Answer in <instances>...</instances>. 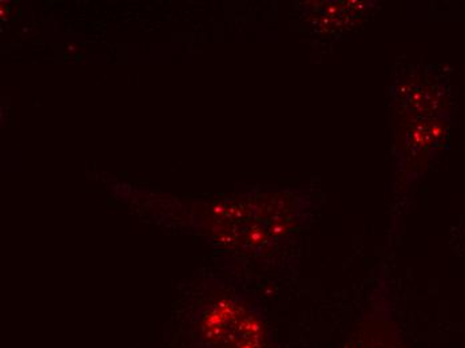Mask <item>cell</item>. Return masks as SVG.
I'll return each mask as SVG.
<instances>
[{
    "mask_svg": "<svg viewBox=\"0 0 465 348\" xmlns=\"http://www.w3.org/2000/svg\"><path fill=\"white\" fill-rule=\"evenodd\" d=\"M341 348H408L397 324L395 307L384 287L373 293L367 313L354 325Z\"/></svg>",
    "mask_w": 465,
    "mask_h": 348,
    "instance_id": "obj_3",
    "label": "cell"
},
{
    "mask_svg": "<svg viewBox=\"0 0 465 348\" xmlns=\"http://www.w3.org/2000/svg\"><path fill=\"white\" fill-rule=\"evenodd\" d=\"M313 204L302 192H263L215 204L205 216L215 247L243 256L276 251L308 224Z\"/></svg>",
    "mask_w": 465,
    "mask_h": 348,
    "instance_id": "obj_1",
    "label": "cell"
},
{
    "mask_svg": "<svg viewBox=\"0 0 465 348\" xmlns=\"http://www.w3.org/2000/svg\"><path fill=\"white\" fill-rule=\"evenodd\" d=\"M189 348H274L265 313L252 296L223 290L201 303L187 321Z\"/></svg>",
    "mask_w": 465,
    "mask_h": 348,
    "instance_id": "obj_2",
    "label": "cell"
}]
</instances>
